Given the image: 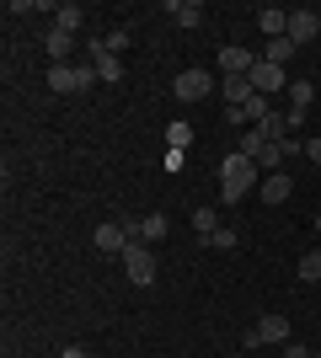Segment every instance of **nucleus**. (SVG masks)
<instances>
[{
	"label": "nucleus",
	"instance_id": "obj_1",
	"mask_svg": "<svg viewBox=\"0 0 321 358\" xmlns=\"http://www.w3.org/2000/svg\"><path fill=\"white\" fill-rule=\"evenodd\" d=\"M257 182H262V171H257V161H252V155L230 150L225 161H220V198H225V203H241Z\"/></svg>",
	"mask_w": 321,
	"mask_h": 358
},
{
	"label": "nucleus",
	"instance_id": "obj_2",
	"mask_svg": "<svg viewBox=\"0 0 321 358\" xmlns=\"http://www.w3.org/2000/svg\"><path fill=\"white\" fill-rule=\"evenodd\" d=\"M48 86L59 91V96H80V91L97 86V64H48Z\"/></svg>",
	"mask_w": 321,
	"mask_h": 358
},
{
	"label": "nucleus",
	"instance_id": "obj_3",
	"mask_svg": "<svg viewBox=\"0 0 321 358\" xmlns=\"http://www.w3.org/2000/svg\"><path fill=\"white\" fill-rule=\"evenodd\" d=\"M123 273H129V284H155V252L145 241H129V252H123Z\"/></svg>",
	"mask_w": 321,
	"mask_h": 358
},
{
	"label": "nucleus",
	"instance_id": "obj_4",
	"mask_svg": "<svg viewBox=\"0 0 321 358\" xmlns=\"http://www.w3.org/2000/svg\"><path fill=\"white\" fill-rule=\"evenodd\" d=\"M246 80H252V91H257V96H268V102H273L278 91H290V75L278 70V64H268V59H257V70L246 75Z\"/></svg>",
	"mask_w": 321,
	"mask_h": 358
},
{
	"label": "nucleus",
	"instance_id": "obj_5",
	"mask_svg": "<svg viewBox=\"0 0 321 358\" xmlns=\"http://www.w3.org/2000/svg\"><path fill=\"white\" fill-rule=\"evenodd\" d=\"M171 91H177V102H204L214 91V75L209 70H183L177 80H171Z\"/></svg>",
	"mask_w": 321,
	"mask_h": 358
},
{
	"label": "nucleus",
	"instance_id": "obj_6",
	"mask_svg": "<svg viewBox=\"0 0 321 358\" xmlns=\"http://www.w3.org/2000/svg\"><path fill=\"white\" fill-rule=\"evenodd\" d=\"M311 102H316V86H311V80H290V107H284V118H290V129H300V123H306Z\"/></svg>",
	"mask_w": 321,
	"mask_h": 358
},
{
	"label": "nucleus",
	"instance_id": "obj_7",
	"mask_svg": "<svg viewBox=\"0 0 321 358\" xmlns=\"http://www.w3.org/2000/svg\"><path fill=\"white\" fill-rule=\"evenodd\" d=\"M129 241H134L129 224H97V252H102V257H123V252H129Z\"/></svg>",
	"mask_w": 321,
	"mask_h": 358
},
{
	"label": "nucleus",
	"instance_id": "obj_8",
	"mask_svg": "<svg viewBox=\"0 0 321 358\" xmlns=\"http://www.w3.org/2000/svg\"><path fill=\"white\" fill-rule=\"evenodd\" d=\"M257 343H273V348H284V343H294V327H290V315H262L257 327Z\"/></svg>",
	"mask_w": 321,
	"mask_h": 358
},
{
	"label": "nucleus",
	"instance_id": "obj_9",
	"mask_svg": "<svg viewBox=\"0 0 321 358\" xmlns=\"http://www.w3.org/2000/svg\"><path fill=\"white\" fill-rule=\"evenodd\" d=\"M252 70H257V54H246L241 43L220 48V75H252Z\"/></svg>",
	"mask_w": 321,
	"mask_h": 358
},
{
	"label": "nucleus",
	"instance_id": "obj_10",
	"mask_svg": "<svg viewBox=\"0 0 321 358\" xmlns=\"http://www.w3.org/2000/svg\"><path fill=\"white\" fill-rule=\"evenodd\" d=\"M92 64H97V80H107V86H118V80H123V59H118V54H107L97 38H92Z\"/></svg>",
	"mask_w": 321,
	"mask_h": 358
},
{
	"label": "nucleus",
	"instance_id": "obj_11",
	"mask_svg": "<svg viewBox=\"0 0 321 358\" xmlns=\"http://www.w3.org/2000/svg\"><path fill=\"white\" fill-rule=\"evenodd\" d=\"M316 32H321V16L316 11H290V43L294 48H306Z\"/></svg>",
	"mask_w": 321,
	"mask_h": 358
},
{
	"label": "nucleus",
	"instance_id": "obj_12",
	"mask_svg": "<svg viewBox=\"0 0 321 358\" xmlns=\"http://www.w3.org/2000/svg\"><path fill=\"white\" fill-rule=\"evenodd\" d=\"M257 32L273 43V38H290V11H278V6H262L257 11Z\"/></svg>",
	"mask_w": 321,
	"mask_h": 358
},
{
	"label": "nucleus",
	"instance_id": "obj_13",
	"mask_svg": "<svg viewBox=\"0 0 321 358\" xmlns=\"http://www.w3.org/2000/svg\"><path fill=\"white\" fill-rule=\"evenodd\" d=\"M257 193H262V203H284V198L294 193V182L284 177V171H273V177H262V182H257Z\"/></svg>",
	"mask_w": 321,
	"mask_h": 358
},
{
	"label": "nucleus",
	"instance_id": "obj_14",
	"mask_svg": "<svg viewBox=\"0 0 321 358\" xmlns=\"http://www.w3.org/2000/svg\"><path fill=\"white\" fill-rule=\"evenodd\" d=\"M166 16L177 22V27H199V22H204V6H199V0H171Z\"/></svg>",
	"mask_w": 321,
	"mask_h": 358
},
{
	"label": "nucleus",
	"instance_id": "obj_15",
	"mask_svg": "<svg viewBox=\"0 0 321 358\" xmlns=\"http://www.w3.org/2000/svg\"><path fill=\"white\" fill-rule=\"evenodd\" d=\"M48 59L54 64H70V54H76V38H70V32H59V27H48Z\"/></svg>",
	"mask_w": 321,
	"mask_h": 358
},
{
	"label": "nucleus",
	"instance_id": "obj_16",
	"mask_svg": "<svg viewBox=\"0 0 321 358\" xmlns=\"http://www.w3.org/2000/svg\"><path fill=\"white\" fill-rule=\"evenodd\" d=\"M252 96H257V91H252V80H246V75H225V102H230V107H246Z\"/></svg>",
	"mask_w": 321,
	"mask_h": 358
},
{
	"label": "nucleus",
	"instance_id": "obj_17",
	"mask_svg": "<svg viewBox=\"0 0 321 358\" xmlns=\"http://www.w3.org/2000/svg\"><path fill=\"white\" fill-rule=\"evenodd\" d=\"M134 241H145V246H150V241H166V214H145V220L134 224Z\"/></svg>",
	"mask_w": 321,
	"mask_h": 358
},
{
	"label": "nucleus",
	"instance_id": "obj_18",
	"mask_svg": "<svg viewBox=\"0 0 321 358\" xmlns=\"http://www.w3.org/2000/svg\"><path fill=\"white\" fill-rule=\"evenodd\" d=\"M54 27H59V32H70V38H76V32L86 27V11H80V6H54Z\"/></svg>",
	"mask_w": 321,
	"mask_h": 358
},
{
	"label": "nucleus",
	"instance_id": "obj_19",
	"mask_svg": "<svg viewBox=\"0 0 321 358\" xmlns=\"http://www.w3.org/2000/svg\"><path fill=\"white\" fill-rule=\"evenodd\" d=\"M257 129H262V134H268V139H273V145H284V139L294 134V129H290V118H284V113H278V107H273V113H268V118L257 123Z\"/></svg>",
	"mask_w": 321,
	"mask_h": 358
},
{
	"label": "nucleus",
	"instance_id": "obj_20",
	"mask_svg": "<svg viewBox=\"0 0 321 358\" xmlns=\"http://www.w3.org/2000/svg\"><path fill=\"white\" fill-rule=\"evenodd\" d=\"M294 273H300L306 284H321V252H316V246H311V252L300 257V268H294Z\"/></svg>",
	"mask_w": 321,
	"mask_h": 358
},
{
	"label": "nucleus",
	"instance_id": "obj_21",
	"mask_svg": "<svg viewBox=\"0 0 321 358\" xmlns=\"http://www.w3.org/2000/svg\"><path fill=\"white\" fill-rule=\"evenodd\" d=\"M193 230H199V241H209L214 230H220V214L214 209H193Z\"/></svg>",
	"mask_w": 321,
	"mask_h": 358
},
{
	"label": "nucleus",
	"instance_id": "obj_22",
	"mask_svg": "<svg viewBox=\"0 0 321 358\" xmlns=\"http://www.w3.org/2000/svg\"><path fill=\"white\" fill-rule=\"evenodd\" d=\"M262 59H268V64H278V70H284V59H294V43H290V38H273V43H268V54H262Z\"/></svg>",
	"mask_w": 321,
	"mask_h": 358
},
{
	"label": "nucleus",
	"instance_id": "obj_23",
	"mask_svg": "<svg viewBox=\"0 0 321 358\" xmlns=\"http://www.w3.org/2000/svg\"><path fill=\"white\" fill-rule=\"evenodd\" d=\"M166 145H171V150H187V145H193V129H187L183 118H177V123H166Z\"/></svg>",
	"mask_w": 321,
	"mask_h": 358
},
{
	"label": "nucleus",
	"instance_id": "obj_24",
	"mask_svg": "<svg viewBox=\"0 0 321 358\" xmlns=\"http://www.w3.org/2000/svg\"><path fill=\"white\" fill-rule=\"evenodd\" d=\"M102 48H107V54H123V48H129V27H113L102 38Z\"/></svg>",
	"mask_w": 321,
	"mask_h": 358
},
{
	"label": "nucleus",
	"instance_id": "obj_25",
	"mask_svg": "<svg viewBox=\"0 0 321 358\" xmlns=\"http://www.w3.org/2000/svg\"><path fill=\"white\" fill-rule=\"evenodd\" d=\"M204 246H214V252H236V230H214Z\"/></svg>",
	"mask_w": 321,
	"mask_h": 358
},
{
	"label": "nucleus",
	"instance_id": "obj_26",
	"mask_svg": "<svg viewBox=\"0 0 321 358\" xmlns=\"http://www.w3.org/2000/svg\"><path fill=\"white\" fill-rule=\"evenodd\" d=\"M183 161H187V150H166V161H161V166H166V171H183Z\"/></svg>",
	"mask_w": 321,
	"mask_h": 358
},
{
	"label": "nucleus",
	"instance_id": "obj_27",
	"mask_svg": "<svg viewBox=\"0 0 321 358\" xmlns=\"http://www.w3.org/2000/svg\"><path fill=\"white\" fill-rule=\"evenodd\" d=\"M306 161H311V166H321V139H306Z\"/></svg>",
	"mask_w": 321,
	"mask_h": 358
},
{
	"label": "nucleus",
	"instance_id": "obj_28",
	"mask_svg": "<svg viewBox=\"0 0 321 358\" xmlns=\"http://www.w3.org/2000/svg\"><path fill=\"white\" fill-rule=\"evenodd\" d=\"M284 358H311V348H300V343H284Z\"/></svg>",
	"mask_w": 321,
	"mask_h": 358
},
{
	"label": "nucleus",
	"instance_id": "obj_29",
	"mask_svg": "<svg viewBox=\"0 0 321 358\" xmlns=\"http://www.w3.org/2000/svg\"><path fill=\"white\" fill-rule=\"evenodd\" d=\"M59 358H92V353H86V348H80V343H70V348H64Z\"/></svg>",
	"mask_w": 321,
	"mask_h": 358
},
{
	"label": "nucleus",
	"instance_id": "obj_30",
	"mask_svg": "<svg viewBox=\"0 0 321 358\" xmlns=\"http://www.w3.org/2000/svg\"><path fill=\"white\" fill-rule=\"evenodd\" d=\"M236 358H246V353H236Z\"/></svg>",
	"mask_w": 321,
	"mask_h": 358
},
{
	"label": "nucleus",
	"instance_id": "obj_31",
	"mask_svg": "<svg viewBox=\"0 0 321 358\" xmlns=\"http://www.w3.org/2000/svg\"><path fill=\"white\" fill-rule=\"evenodd\" d=\"M311 358H321V353H311Z\"/></svg>",
	"mask_w": 321,
	"mask_h": 358
}]
</instances>
